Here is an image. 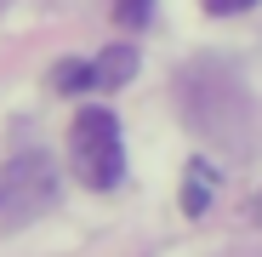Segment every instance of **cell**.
<instances>
[{
    "label": "cell",
    "instance_id": "6da1fadb",
    "mask_svg": "<svg viewBox=\"0 0 262 257\" xmlns=\"http://www.w3.org/2000/svg\"><path fill=\"white\" fill-rule=\"evenodd\" d=\"M69 166H74V177L85 189H120L125 177V143H120V120L103 109V103H85L69 126Z\"/></svg>",
    "mask_w": 262,
    "mask_h": 257
},
{
    "label": "cell",
    "instance_id": "3957f363",
    "mask_svg": "<svg viewBox=\"0 0 262 257\" xmlns=\"http://www.w3.org/2000/svg\"><path fill=\"white\" fill-rule=\"evenodd\" d=\"M137 74V52H125V46H114V52H103L97 63H92V80L97 86H120V80H131Z\"/></svg>",
    "mask_w": 262,
    "mask_h": 257
},
{
    "label": "cell",
    "instance_id": "5b68a950",
    "mask_svg": "<svg viewBox=\"0 0 262 257\" xmlns=\"http://www.w3.org/2000/svg\"><path fill=\"white\" fill-rule=\"evenodd\" d=\"M148 6H154V0H120V17H125L131 29H143V23H148Z\"/></svg>",
    "mask_w": 262,
    "mask_h": 257
},
{
    "label": "cell",
    "instance_id": "8992f818",
    "mask_svg": "<svg viewBox=\"0 0 262 257\" xmlns=\"http://www.w3.org/2000/svg\"><path fill=\"white\" fill-rule=\"evenodd\" d=\"M245 6H256V0H205V12H216V17H234Z\"/></svg>",
    "mask_w": 262,
    "mask_h": 257
},
{
    "label": "cell",
    "instance_id": "7a4b0ae2",
    "mask_svg": "<svg viewBox=\"0 0 262 257\" xmlns=\"http://www.w3.org/2000/svg\"><path fill=\"white\" fill-rule=\"evenodd\" d=\"M52 200H57V171L46 154L29 149V154L0 166V234L34 223L40 211H52Z\"/></svg>",
    "mask_w": 262,
    "mask_h": 257
},
{
    "label": "cell",
    "instance_id": "277c9868",
    "mask_svg": "<svg viewBox=\"0 0 262 257\" xmlns=\"http://www.w3.org/2000/svg\"><path fill=\"white\" fill-rule=\"evenodd\" d=\"M211 177H216L211 166H188V194H183V211H188V218H200V211L211 206Z\"/></svg>",
    "mask_w": 262,
    "mask_h": 257
}]
</instances>
